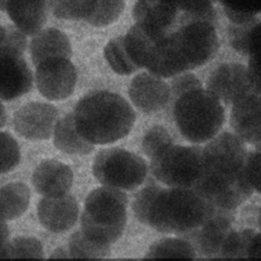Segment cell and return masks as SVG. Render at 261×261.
Wrapping results in <instances>:
<instances>
[{
  "label": "cell",
  "mask_w": 261,
  "mask_h": 261,
  "mask_svg": "<svg viewBox=\"0 0 261 261\" xmlns=\"http://www.w3.org/2000/svg\"><path fill=\"white\" fill-rule=\"evenodd\" d=\"M246 143L224 132L203 148V172L194 187L216 209L233 211L255 192L245 174Z\"/></svg>",
  "instance_id": "6da1fadb"
},
{
  "label": "cell",
  "mask_w": 261,
  "mask_h": 261,
  "mask_svg": "<svg viewBox=\"0 0 261 261\" xmlns=\"http://www.w3.org/2000/svg\"><path fill=\"white\" fill-rule=\"evenodd\" d=\"M74 122L79 133L92 144L104 145L125 137L132 129L136 114L121 96L108 92H92L75 105Z\"/></svg>",
  "instance_id": "7a4b0ae2"
},
{
  "label": "cell",
  "mask_w": 261,
  "mask_h": 261,
  "mask_svg": "<svg viewBox=\"0 0 261 261\" xmlns=\"http://www.w3.org/2000/svg\"><path fill=\"white\" fill-rule=\"evenodd\" d=\"M216 208L194 188L157 190L146 224L163 233H187L199 228Z\"/></svg>",
  "instance_id": "3957f363"
},
{
  "label": "cell",
  "mask_w": 261,
  "mask_h": 261,
  "mask_svg": "<svg viewBox=\"0 0 261 261\" xmlns=\"http://www.w3.org/2000/svg\"><path fill=\"white\" fill-rule=\"evenodd\" d=\"M126 195L120 189L101 187L86 198L81 217L82 230L91 239L111 245L121 236L126 223Z\"/></svg>",
  "instance_id": "277c9868"
},
{
  "label": "cell",
  "mask_w": 261,
  "mask_h": 261,
  "mask_svg": "<svg viewBox=\"0 0 261 261\" xmlns=\"http://www.w3.org/2000/svg\"><path fill=\"white\" fill-rule=\"evenodd\" d=\"M173 116L180 134L193 143L213 139L224 122L221 101L207 89L192 90L175 99Z\"/></svg>",
  "instance_id": "5b68a950"
},
{
  "label": "cell",
  "mask_w": 261,
  "mask_h": 261,
  "mask_svg": "<svg viewBox=\"0 0 261 261\" xmlns=\"http://www.w3.org/2000/svg\"><path fill=\"white\" fill-rule=\"evenodd\" d=\"M151 171L168 187L194 188L203 172V148L172 144L151 158Z\"/></svg>",
  "instance_id": "8992f818"
},
{
  "label": "cell",
  "mask_w": 261,
  "mask_h": 261,
  "mask_svg": "<svg viewBox=\"0 0 261 261\" xmlns=\"http://www.w3.org/2000/svg\"><path fill=\"white\" fill-rule=\"evenodd\" d=\"M92 171L104 186L133 190L144 181L147 165L145 160L135 153L120 148H109L96 155Z\"/></svg>",
  "instance_id": "52a82bcc"
},
{
  "label": "cell",
  "mask_w": 261,
  "mask_h": 261,
  "mask_svg": "<svg viewBox=\"0 0 261 261\" xmlns=\"http://www.w3.org/2000/svg\"><path fill=\"white\" fill-rule=\"evenodd\" d=\"M187 69L208 62L217 52L219 42L215 23L206 20H189L169 34Z\"/></svg>",
  "instance_id": "ba28073f"
},
{
  "label": "cell",
  "mask_w": 261,
  "mask_h": 261,
  "mask_svg": "<svg viewBox=\"0 0 261 261\" xmlns=\"http://www.w3.org/2000/svg\"><path fill=\"white\" fill-rule=\"evenodd\" d=\"M76 83V70L69 58L47 59L36 66L38 91L49 100H63L70 96Z\"/></svg>",
  "instance_id": "9c48e42d"
},
{
  "label": "cell",
  "mask_w": 261,
  "mask_h": 261,
  "mask_svg": "<svg viewBox=\"0 0 261 261\" xmlns=\"http://www.w3.org/2000/svg\"><path fill=\"white\" fill-rule=\"evenodd\" d=\"M228 41L237 52L249 57V76L254 90L261 94V20L231 23L228 27Z\"/></svg>",
  "instance_id": "30bf717a"
},
{
  "label": "cell",
  "mask_w": 261,
  "mask_h": 261,
  "mask_svg": "<svg viewBox=\"0 0 261 261\" xmlns=\"http://www.w3.org/2000/svg\"><path fill=\"white\" fill-rule=\"evenodd\" d=\"M207 90L224 104H232L254 90L248 67L236 62L217 66L207 81Z\"/></svg>",
  "instance_id": "8fae6325"
},
{
  "label": "cell",
  "mask_w": 261,
  "mask_h": 261,
  "mask_svg": "<svg viewBox=\"0 0 261 261\" xmlns=\"http://www.w3.org/2000/svg\"><path fill=\"white\" fill-rule=\"evenodd\" d=\"M57 109L47 103L32 102L20 107L13 116L14 129L29 140H47L57 123Z\"/></svg>",
  "instance_id": "7c38bea8"
},
{
  "label": "cell",
  "mask_w": 261,
  "mask_h": 261,
  "mask_svg": "<svg viewBox=\"0 0 261 261\" xmlns=\"http://www.w3.org/2000/svg\"><path fill=\"white\" fill-rule=\"evenodd\" d=\"M230 125L246 144L261 142V94L252 90L231 104Z\"/></svg>",
  "instance_id": "4fadbf2b"
},
{
  "label": "cell",
  "mask_w": 261,
  "mask_h": 261,
  "mask_svg": "<svg viewBox=\"0 0 261 261\" xmlns=\"http://www.w3.org/2000/svg\"><path fill=\"white\" fill-rule=\"evenodd\" d=\"M128 95L137 108L145 113H153L166 106L171 90L160 76L149 71L142 72L133 79Z\"/></svg>",
  "instance_id": "5bb4252c"
},
{
  "label": "cell",
  "mask_w": 261,
  "mask_h": 261,
  "mask_svg": "<svg viewBox=\"0 0 261 261\" xmlns=\"http://www.w3.org/2000/svg\"><path fill=\"white\" fill-rule=\"evenodd\" d=\"M40 223L48 230L62 232L75 223L79 216L76 200L66 194L58 196H45L37 206Z\"/></svg>",
  "instance_id": "9a60e30c"
},
{
  "label": "cell",
  "mask_w": 261,
  "mask_h": 261,
  "mask_svg": "<svg viewBox=\"0 0 261 261\" xmlns=\"http://www.w3.org/2000/svg\"><path fill=\"white\" fill-rule=\"evenodd\" d=\"M233 211L216 209L215 212L196 230L194 244L196 249L207 257H218L220 249L232 230Z\"/></svg>",
  "instance_id": "2e32d148"
},
{
  "label": "cell",
  "mask_w": 261,
  "mask_h": 261,
  "mask_svg": "<svg viewBox=\"0 0 261 261\" xmlns=\"http://www.w3.org/2000/svg\"><path fill=\"white\" fill-rule=\"evenodd\" d=\"M178 8L165 0H137L133 8V18L155 33L167 35L179 21Z\"/></svg>",
  "instance_id": "e0dca14e"
},
{
  "label": "cell",
  "mask_w": 261,
  "mask_h": 261,
  "mask_svg": "<svg viewBox=\"0 0 261 261\" xmlns=\"http://www.w3.org/2000/svg\"><path fill=\"white\" fill-rule=\"evenodd\" d=\"M1 10L27 36H35L47 20L49 0H0Z\"/></svg>",
  "instance_id": "ac0fdd59"
},
{
  "label": "cell",
  "mask_w": 261,
  "mask_h": 261,
  "mask_svg": "<svg viewBox=\"0 0 261 261\" xmlns=\"http://www.w3.org/2000/svg\"><path fill=\"white\" fill-rule=\"evenodd\" d=\"M0 96L4 101L16 99L32 88L33 74L22 55H0Z\"/></svg>",
  "instance_id": "d6986e66"
},
{
  "label": "cell",
  "mask_w": 261,
  "mask_h": 261,
  "mask_svg": "<svg viewBox=\"0 0 261 261\" xmlns=\"http://www.w3.org/2000/svg\"><path fill=\"white\" fill-rule=\"evenodd\" d=\"M73 179L71 169L64 163L49 159L42 161L35 169L32 184L36 192L42 196H58L66 194Z\"/></svg>",
  "instance_id": "ffe728a7"
},
{
  "label": "cell",
  "mask_w": 261,
  "mask_h": 261,
  "mask_svg": "<svg viewBox=\"0 0 261 261\" xmlns=\"http://www.w3.org/2000/svg\"><path fill=\"white\" fill-rule=\"evenodd\" d=\"M31 58L35 66L57 57L70 58L71 45L68 37L60 30L48 28L37 33L30 43Z\"/></svg>",
  "instance_id": "44dd1931"
},
{
  "label": "cell",
  "mask_w": 261,
  "mask_h": 261,
  "mask_svg": "<svg viewBox=\"0 0 261 261\" xmlns=\"http://www.w3.org/2000/svg\"><path fill=\"white\" fill-rule=\"evenodd\" d=\"M167 35L155 33L135 22L123 36V44L133 62L139 68L146 67L155 47Z\"/></svg>",
  "instance_id": "7402d4cb"
},
{
  "label": "cell",
  "mask_w": 261,
  "mask_h": 261,
  "mask_svg": "<svg viewBox=\"0 0 261 261\" xmlns=\"http://www.w3.org/2000/svg\"><path fill=\"white\" fill-rule=\"evenodd\" d=\"M53 135L55 147L64 153L86 155L94 149V144L79 133L73 113H67L57 121Z\"/></svg>",
  "instance_id": "603a6c76"
},
{
  "label": "cell",
  "mask_w": 261,
  "mask_h": 261,
  "mask_svg": "<svg viewBox=\"0 0 261 261\" xmlns=\"http://www.w3.org/2000/svg\"><path fill=\"white\" fill-rule=\"evenodd\" d=\"M1 220H12L22 215L30 203V190L22 182H10L1 188Z\"/></svg>",
  "instance_id": "cb8c5ba5"
},
{
  "label": "cell",
  "mask_w": 261,
  "mask_h": 261,
  "mask_svg": "<svg viewBox=\"0 0 261 261\" xmlns=\"http://www.w3.org/2000/svg\"><path fill=\"white\" fill-rule=\"evenodd\" d=\"M147 258L194 259L196 252L191 243L182 239L164 238L154 243L146 253Z\"/></svg>",
  "instance_id": "d4e9b609"
},
{
  "label": "cell",
  "mask_w": 261,
  "mask_h": 261,
  "mask_svg": "<svg viewBox=\"0 0 261 261\" xmlns=\"http://www.w3.org/2000/svg\"><path fill=\"white\" fill-rule=\"evenodd\" d=\"M223 9L231 23L242 24L253 21L261 14V0H214Z\"/></svg>",
  "instance_id": "484cf974"
},
{
  "label": "cell",
  "mask_w": 261,
  "mask_h": 261,
  "mask_svg": "<svg viewBox=\"0 0 261 261\" xmlns=\"http://www.w3.org/2000/svg\"><path fill=\"white\" fill-rule=\"evenodd\" d=\"M95 0H49L51 13L65 20H87L91 15Z\"/></svg>",
  "instance_id": "4316f807"
},
{
  "label": "cell",
  "mask_w": 261,
  "mask_h": 261,
  "mask_svg": "<svg viewBox=\"0 0 261 261\" xmlns=\"http://www.w3.org/2000/svg\"><path fill=\"white\" fill-rule=\"evenodd\" d=\"M104 56L109 66L118 74L127 75L139 69L130 59L124 47L123 36L111 39L106 44L104 48Z\"/></svg>",
  "instance_id": "83f0119b"
},
{
  "label": "cell",
  "mask_w": 261,
  "mask_h": 261,
  "mask_svg": "<svg viewBox=\"0 0 261 261\" xmlns=\"http://www.w3.org/2000/svg\"><path fill=\"white\" fill-rule=\"evenodd\" d=\"M69 257L103 258L110 253V245L101 244L89 238L83 230L72 233L68 241Z\"/></svg>",
  "instance_id": "f1b7e54d"
},
{
  "label": "cell",
  "mask_w": 261,
  "mask_h": 261,
  "mask_svg": "<svg viewBox=\"0 0 261 261\" xmlns=\"http://www.w3.org/2000/svg\"><path fill=\"white\" fill-rule=\"evenodd\" d=\"M0 258H43V247L35 238L19 237L0 247Z\"/></svg>",
  "instance_id": "f546056e"
},
{
  "label": "cell",
  "mask_w": 261,
  "mask_h": 261,
  "mask_svg": "<svg viewBox=\"0 0 261 261\" xmlns=\"http://www.w3.org/2000/svg\"><path fill=\"white\" fill-rule=\"evenodd\" d=\"M125 7V0H95L91 15L86 20L97 28L106 27L116 21Z\"/></svg>",
  "instance_id": "4dcf8cb0"
},
{
  "label": "cell",
  "mask_w": 261,
  "mask_h": 261,
  "mask_svg": "<svg viewBox=\"0 0 261 261\" xmlns=\"http://www.w3.org/2000/svg\"><path fill=\"white\" fill-rule=\"evenodd\" d=\"M256 231L252 228L231 230L225 239L220 252V258H248V252Z\"/></svg>",
  "instance_id": "1f68e13d"
},
{
  "label": "cell",
  "mask_w": 261,
  "mask_h": 261,
  "mask_svg": "<svg viewBox=\"0 0 261 261\" xmlns=\"http://www.w3.org/2000/svg\"><path fill=\"white\" fill-rule=\"evenodd\" d=\"M25 36L15 24L2 25L0 55H22L27 48Z\"/></svg>",
  "instance_id": "d6a6232c"
},
{
  "label": "cell",
  "mask_w": 261,
  "mask_h": 261,
  "mask_svg": "<svg viewBox=\"0 0 261 261\" xmlns=\"http://www.w3.org/2000/svg\"><path fill=\"white\" fill-rule=\"evenodd\" d=\"M172 144V138L167 130L160 125H155L151 127L144 136L142 148L144 153L152 158Z\"/></svg>",
  "instance_id": "836d02e7"
},
{
  "label": "cell",
  "mask_w": 261,
  "mask_h": 261,
  "mask_svg": "<svg viewBox=\"0 0 261 261\" xmlns=\"http://www.w3.org/2000/svg\"><path fill=\"white\" fill-rule=\"evenodd\" d=\"M20 158L16 141L7 133H1V172L5 173L13 169Z\"/></svg>",
  "instance_id": "e575fe53"
},
{
  "label": "cell",
  "mask_w": 261,
  "mask_h": 261,
  "mask_svg": "<svg viewBox=\"0 0 261 261\" xmlns=\"http://www.w3.org/2000/svg\"><path fill=\"white\" fill-rule=\"evenodd\" d=\"M245 174L254 191L261 194V142L255 145L253 151L248 152Z\"/></svg>",
  "instance_id": "d590c367"
},
{
  "label": "cell",
  "mask_w": 261,
  "mask_h": 261,
  "mask_svg": "<svg viewBox=\"0 0 261 261\" xmlns=\"http://www.w3.org/2000/svg\"><path fill=\"white\" fill-rule=\"evenodd\" d=\"M159 189L158 186L151 185L144 189H142L135 197V200L133 202V210L135 213L136 218L146 224L148 212L150 209V206L152 204V201L154 199V196Z\"/></svg>",
  "instance_id": "8d00e7d4"
},
{
  "label": "cell",
  "mask_w": 261,
  "mask_h": 261,
  "mask_svg": "<svg viewBox=\"0 0 261 261\" xmlns=\"http://www.w3.org/2000/svg\"><path fill=\"white\" fill-rule=\"evenodd\" d=\"M200 88H202V84L196 75H194L193 73H185L172 81L170 89L171 96L177 99L182 94Z\"/></svg>",
  "instance_id": "74e56055"
},
{
  "label": "cell",
  "mask_w": 261,
  "mask_h": 261,
  "mask_svg": "<svg viewBox=\"0 0 261 261\" xmlns=\"http://www.w3.org/2000/svg\"><path fill=\"white\" fill-rule=\"evenodd\" d=\"M248 258H261V226L260 230L253 237L248 252Z\"/></svg>",
  "instance_id": "f35d334b"
},
{
  "label": "cell",
  "mask_w": 261,
  "mask_h": 261,
  "mask_svg": "<svg viewBox=\"0 0 261 261\" xmlns=\"http://www.w3.org/2000/svg\"><path fill=\"white\" fill-rule=\"evenodd\" d=\"M1 114H2L1 126H3V125H4V123H5V120H4V115H5V113H4V107H3V105H1Z\"/></svg>",
  "instance_id": "ab89813d"
},
{
  "label": "cell",
  "mask_w": 261,
  "mask_h": 261,
  "mask_svg": "<svg viewBox=\"0 0 261 261\" xmlns=\"http://www.w3.org/2000/svg\"><path fill=\"white\" fill-rule=\"evenodd\" d=\"M259 224L261 226V210H260V216H259Z\"/></svg>",
  "instance_id": "60d3db41"
}]
</instances>
